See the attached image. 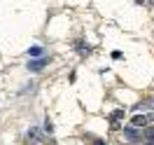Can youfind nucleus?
I'll return each instance as SVG.
<instances>
[{
    "mask_svg": "<svg viewBox=\"0 0 154 145\" xmlns=\"http://www.w3.org/2000/svg\"><path fill=\"white\" fill-rule=\"evenodd\" d=\"M26 140H28L30 145H45V143H47V138H45V134L40 131L38 126H30L28 131H26Z\"/></svg>",
    "mask_w": 154,
    "mask_h": 145,
    "instance_id": "nucleus-1",
    "label": "nucleus"
},
{
    "mask_svg": "<svg viewBox=\"0 0 154 145\" xmlns=\"http://www.w3.org/2000/svg\"><path fill=\"white\" fill-rule=\"evenodd\" d=\"M49 58L47 56H40V58H33V61H28V70H33V73H38V70H42V68H47Z\"/></svg>",
    "mask_w": 154,
    "mask_h": 145,
    "instance_id": "nucleus-2",
    "label": "nucleus"
},
{
    "mask_svg": "<svg viewBox=\"0 0 154 145\" xmlns=\"http://www.w3.org/2000/svg\"><path fill=\"white\" fill-rule=\"evenodd\" d=\"M147 124H149V122H147V115H145V112H135V115L131 117V126H135V129H145Z\"/></svg>",
    "mask_w": 154,
    "mask_h": 145,
    "instance_id": "nucleus-3",
    "label": "nucleus"
},
{
    "mask_svg": "<svg viewBox=\"0 0 154 145\" xmlns=\"http://www.w3.org/2000/svg\"><path fill=\"white\" fill-rule=\"evenodd\" d=\"M124 136L128 138V140H135L138 136H143V134H138V129H135V126H126V129H124Z\"/></svg>",
    "mask_w": 154,
    "mask_h": 145,
    "instance_id": "nucleus-4",
    "label": "nucleus"
},
{
    "mask_svg": "<svg viewBox=\"0 0 154 145\" xmlns=\"http://www.w3.org/2000/svg\"><path fill=\"white\" fill-rule=\"evenodd\" d=\"M145 143L147 145L154 143V129H147V126H145Z\"/></svg>",
    "mask_w": 154,
    "mask_h": 145,
    "instance_id": "nucleus-5",
    "label": "nucleus"
},
{
    "mask_svg": "<svg viewBox=\"0 0 154 145\" xmlns=\"http://www.w3.org/2000/svg\"><path fill=\"white\" fill-rule=\"evenodd\" d=\"M75 47L79 49L82 54H89V47H84V42H82V40H77V42H75Z\"/></svg>",
    "mask_w": 154,
    "mask_h": 145,
    "instance_id": "nucleus-6",
    "label": "nucleus"
},
{
    "mask_svg": "<svg viewBox=\"0 0 154 145\" xmlns=\"http://www.w3.org/2000/svg\"><path fill=\"white\" fill-rule=\"evenodd\" d=\"M28 54H30V56H40V54H42V49H40V47H30Z\"/></svg>",
    "mask_w": 154,
    "mask_h": 145,
    "instance_id": "nucleus-7",
    "label": "nucleus"
},
{
    "mask_svg": "<svg viewBox=\"0 0 154 145\" xmlns=\"http://www.w3.org/2000/svg\"><path fill=\"white\" fill-rule=\"evenodd\" d=\"M122 117H124V112H122V110H115V112H112V122H119Z\"/></svg>",
    "mask_w": 154,
    "mask_h": 145,
    "instance_id": "nucleus-8",
    "label": "nucleus"
},
{
    "mask_svg": "<svg viewBox=\"0 0 154 145\" xmlns=\"http://www.w3.org/2000/svg\"><path fill=\"white\" fill-rule=\"evenodd\" d=\"M45 129H47V134H51V131H54V126H51V122H49V117H47V122H45Z\"/></svg>",
    "mask_w": 154,
    "mask_h": 145,
    "instance_id": "nucleus-9",
    "label": "nucleus"
},
{
    "mask_svg": "<svg viewBox=\"0 0 154 145\" xmlns=\"http://www.w3.org/2000/svg\"><path fill=\"white\" fill-rule=\"evenodd\" d=\"M147 122H154V110H149V115H147Z\"/></svg>",
    "mask_w": 154,
    "mask_h": 145,
    "instance_id": "nucleus-10",
    "label": "nucleus"
},
{
    "mask_svg": "<svg viewBox=\"0 0 154 145\" xmlns=\"http://www.w3.org/2000/svg\"><path fill=\"white\" fill-rule=\"evenodd\" d=\"M149 2H152V5H154V0H149Z\"/></svg>",
    "mask_w": 154,
    "mask_h": 145,
    "instance_id": "nucleus-11",
    "label": "nucleus"
},
{
    "mask_svg": "<svg viewBox=\"0 0 154 145\" xmlns=\"http://www.w3.org/2000/svg\"><path fill=\"white\" fill-rule=\"evenodd\" d=\"M96 145H103V143H96Z\"/></svg>",
    "mask_w": 154,
    "mask_h": 145,
    "instance_id": "nucleus-12",
    "label": "nucleus"
}]
</instances>
